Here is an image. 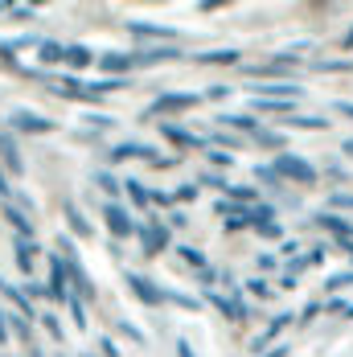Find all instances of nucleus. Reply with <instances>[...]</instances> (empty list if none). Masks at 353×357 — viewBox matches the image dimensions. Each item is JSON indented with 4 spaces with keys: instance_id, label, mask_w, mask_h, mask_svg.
<instances>
[{
    "instance_id": "obj_26",
    "label": "nucleus",
    "mask_w": 353,
    "mask_h": 357,
    "mask_svg": "<svg viewBox=\"0 0 353 357\" xmlns=\"http://www.w3.org/2000/svg\"><path fill=\"white\" fill-rule=\"evenodd\" d=\"M4 287V291H8V300H13V304H17V308H21V312H25V317H33V300H29V296H21V291H17V287H8V284H0Z\"/></svg>"
},
{
    "instance_id": "obj_47",
    "label": "nucleus",
    "mask_w": 353,
    "mask_h": 357,
    "mask_svg": "<svg viewBox=\"0 0 353 357\" xmlns=\"http://www.w3.org/2000/svg\"><path fill=\"white\" fill-rule=\"evenodd\" d=\"M0 341H8V324H4V312H0Z\"/></svg>"
},
{
    "instance_id": "obj_45",
    "label": "nucleus",
    "mask_w": 353,
    "mask_h": 357,
    "mask_svg": "<svg viewBox=\"0 0 353 357\" xmlns=\"http://www.w3.org/2000/svg\"><path fill=\"white\" fill-rule=\"evenodd\" d=\"M333 206H345V210H353V197H345V193H337V197H333Z\"/></svg>"
},
{
    "instance_id": "obj_38",
    "label": "nucleus",
    "mask_w": 353,
    "mask_h": 357,
    "mask_svg": "<svg viewBox=\"0 0 353 357\" xmlns=\"http://www.w3.org/2000/svg\"><path fill=\"white\" fill-rule=\"evenodd\" d=\"M99 349H103V357H123L119 349H115V341H111V337H99Z\"/></svg>"
},
{
    "instance_id": "obj_30",
    "label": "nucleus",
    "mask_w": 353,
    "mask_h": 357,
    "mask_svg": "<svg viewBox=\"0 0 353 357\" xmlns=\"http://www.w3.org/2000/svg\"><path fill=\"white\" fill-rule=\"evenodd\" d=\"M247 291L255 300H267V296H271V284H267V280H247Z\"/></svg>"
},
{
    "instance_id": "obj_46",
    "label": "nucleus",
    "mask_w": 353,
    "mask_h": 357,
    "mask_svg": "<svg viewBox=\"0 0 353 357\" xmlns=\"http://www.w3.org/2000/svg\"><path fill=\"white\" fill-rule=\"evenodd\" d=\"M292 354V349H287V345H276V349H271V354H263V357H287Z\"/></svg>"
},
{
    "instance_id": "obj_18",
    "label": "nucleus",
    "mask_w": 353,
    "mask_h": 357,
    "mask_svg": "<svg viewBox=\"0 0 353 357\" xmlns=\"http://www.w3.org/2000/svg\"><path fill=\"white\" fill-rule=\"evenodd\" d=\"M4 218H8V222L17 226V238H25V234L33 238V222L25 218V210H21V206H4Z\"/></svg>"
},
{
    "instance_id": "obj_12",
    "label": "nucleus",
    "mask_w": 353,
    "mask_h": 357,
    "mask_svg": "<svg viewBox=\"0 0 353 357\" xmlns=\"http://www.w3.org/2000/svg\"><path fill=\"white\" fill-rule=\"evenodd\" d=\"M160 136L173 140L176 148H202V144H206L197 132H185V128H176V123H160Z\"/></svg>"
},
{
    "instance_id": "obj_43",
    "label": "nucleus",
    "mask_w": 353,
    "mask_h": 357,
    "mask_svg": "<svg viewBox=\"0 0 353 357\" xmlns=\"http://www.w3.org/2000/svg\"><path fill=\"white\" fill-rule=\"evenodd\" d=\"M259 181H267V185H280V177H276V169H259Z\"/></svg>"
},
{
    "instance_id": "obj_48",
    "label": "nucleus",
    "mask_w": 353,
    "mask_h": 357,
    "mask_svg": "<svg viewBox=\"0 0 353 357\" xmlns=\"http://www.w3.org/2000/svg\"><path fill=\"white\" fill-rule=\"evenodd\" d=\"M13 189H8V181H4V173H0V197H8Z\"/></svg>"
},
{
    "instance_id": "obj_5",
    "label": "nucleus",
    "mask_w": 353,
    "mask_h": 357,
    "mask_svg": "<svg viewBox=\"0 0 353 357\" xmlns=\"http://www.w3.org/2000/svg\"><path fill=\"white\" fill-rule=\"evenodd\" d=\"M136 234H140L144 255H148V259H156L160 250L169 247V226H165V222H144V226L136 230Z\"/></svg>"
},
{
    "instance_id": "obj_31",
    "label": "nucleus",
    "mask_w": 353,
    "mask_h": 357,
    "mask_svg": "<svg viewBox=\"0 0 353 357\" xmlns=\"http://www.w3.org/2000/svg\"><path fill=\"white\" fill-rule=\"evenodd\" d=\"M41 324H45V333H50L54 341H62V337H66V333H62V321H58V317H50V312H45V317H41Z\"/></svg>"
},
{
    "instance_id": "obj_1",
    "label": "nucleus",
    "mask_w": 353,
    "mask_h": 357,
    "mask_svg": "<svg viewBox=\"0 0 353 357\" xmlns=\"http://www.w3.org/2000/svg\"><path fill=\"white\" fill-rule=\"evenodd\" d=\"M276 177H287L296 181V185H313L317 181V169L308 165V160H300V156H292V152H283V156H276Z\"/></svg>"
},
{
    "instance_id": "obj_4",
    "label": "nucleus",
    "mask_w": 353,
    "mask_h": 357,
    "mask_svg": "<svg viewBox=\"0 0 353 357\" xmlns=\"http://www.w3.org/2000/svg\"><path fill=\"white\" fill-rule=\"evenodd\" d=\"M111 165H123V160H148V165H156L160 160V152L152 148V144H140V140H123L111 148V156H107Z\"/></svg>"
},
{
    "instance_id": "obj_25",
    "label": "nucleus",
    "mask_w": 353,
    "mask_h": 357,
    "mask_svg": "<svg viewBox=\"0 0 353 357\" xmlns=\"http://www.w3.org/2000/svg\"><path fill=\"white\" fill-rule=\"evenodd\" d=\"M292 128H304V132H320V128H329L320 115H296V119H287Z\"/></svg>"
},
{
    "instance_id": "obj_44",
    "label": "nucleus",
    "mask_w": 353,
    "mask_h": 357,
    "mask_svg": "<svg viewBox=\"0 0 353 357\" xmlns=\"http://www.w3.org/2000/svg\"><path fill=\"white\" fill-rule=\"evenodd\" d=\"M176 354H181V357H193V345H189V341H176Z\"/></svg>"
},
{
    "instance_id": "obj_50",
    "label": "nucleus",
    "mask_w": 353,
    "mask_h": 357,
    "mask_svg": "<svg viewBox=\"0 0 353 357\" xmlns=\"http://www.w3.org/2000/svg\"><path fill=\"white\" fill-rule=\"evenodd\" d=\"M345 45H353V29H350V33H345Z\"/></svg>"
},
{
    "instance_id": "obj_34",
    "label": "nucleus",
    "mask_w": 353,
    "mask_h": 357,
    "mask_svg": "<svg viewBox=\"0 0 353 357\" xmlns=\"http://www.w3.org/2000/svg\"><path fill=\"white\" fill-rule=\"evenodd\" d=\"M226 193H230L234 202H250V197H255V189H250V185H230Z\"/></svg>"
},
{
    "instance_id": "obj_10",
    "label": "nucleus",
    "mask_w": 353,
    "mask_h": 357,
    "mask_svg": "<svg viewBox=\"0 0 353 357\" xmlns=\"http://www.w3.org/2000/svg\"><path fill=\"white\" fill-rule=\"evenodd\" d=\"M173 58H181V50H176V45H160V50H140V54H132V70L156 66V62H173Z\"/></svg>"
},
{
    "instance_id": "obj_35",
    "label": "nucleus",
    "mask_w": 353,
    "mask_h": 357,
    "mask_svg": "<svg viewBox=\"0 0 353 357\" xmlns=\"http://www.w3.org/2000/svg\"><path fill=\"white\" fill-rule=\"evenodd\" d=\"M345 284H353V271H341V275H329V291H337V287H345Z\"/></svg>"
},
{
    "instance_id": "obj_23",
    "label": "nucleus",
    "mask_w": 353,
    "mask_h": 357,
    "mask_svg": "<svg viewBox=\"0 0 353 357\" xmlns=\"http://www.w3.org/2000/svg\"><path fill=\"white\" fill-rule=\"evenodd\" d=\"M218 123H230V128H239V132H250V136H255V132H259V123H255V119H250V115H222V119H218Z\"/></svg>"
},
{
    "instance_id": "obj_40",
    "label": "nucleus",
    "mask_w": 353,
    "mask_h": 357,
    "mask_svg": "<svg viewBox=\"0 0 353 357\" xmlns=\"http://www.w3.org/2000/svg\"><path fill=\"white\" fill-rule=\"evenodd\" d=\"M210 160H213V165H226V169H230V165H234V156H226V152H222V148H213V152H210Z\"/></svg>"
},
{
    "instance_id": "obj_39",
    "label": "nucleus",
    "mask_w": 353,
    "mask_h": 357,
    "mask_svg": "<svg viewBox=\"0 0 353 357\" xmlns=\"http://www.w3.org/2000/svg\"><path fill=\"white\" fill-rule=\"evenodd\" d=\"M8 321H13V333H17V337H29V321H25V317H8Z\"/></svg>"
},
{
    "instance_id": "obj_16",
    "label": "nucleus",
    "mask_w": 353,
    "mask_h": 357,
    "mask_svg": "<svg viewBox=\"0 0 353 357\" xmlns=\"http://www.w3.org/2000/svg\"><path fill=\"white\" fill-rule=\"evenodd\" d=\"M62 62H66L70 70H87V66L95 62V54H91L87 45H66V58H62Z\"/></svg>"
},
{
    "instance_id": "obj_42",
    "label": "nucleus",
    "mask_w": 353,
    "mask_h": 357,
    "mask_svg": "<svg viewBox=\"0 0 353 357\" xmlns=\"http://www.w3.org/2000/svg\"><path fill=\"white\" fill-rule=\"evenodd\" d=\"M202 181H206V185H213V189H230V185H226V181L218 177V173H206Z\"/></svg>"
},
{
    "instance_id": "obj_29",
    "label": "nucleus",
    "mask_w": 353,
    "mask_h": 357,
    "mask_svg": "<svg viewBox=\"0 0 353 357\" xmlns=\"http://www.w3.org/2000/svg\"><path fill=\"white\" fill-rule=\"evenodd\" d=\"M123 189H128V197H132V202H136V206H148V189H144L140 181H128V185H123Z\"/></svg>"
},
{
    "instance_id": "obj_33",
    "label": "nucleus",
    "mask_w": 353,
    "mask_h": 357,
    "mask_svg": "<svg viewBox=\"0 0 353 357\" xmlns=\"http://www.w3.org/2000/svg\"><path fill=\"white\" fill-rule=\"evenodd\" d=\"M173 202H197V185H176Z\"/></svg>"
},
{
    "instance_id": "obj_15",
    "label": "nucleus",
    "mask_w": 353,
    "mask_h": 357,
    "mask_svg": "<svg viewBox=\"0 0 353 357\" xmlns=\"http://www.w3.org/2000/svg\"><path fill=\"white\" fill-rule=\"evenodd\" d=\"M287 324H292V317H287V312H283V317H276V321H271V324H267V328H263V333H259V337H255V345H250V349L259 354V349H263L267 341H276V337H280V333H283V328H287Z\"/></svg>"
},
{
    "instance_id": "obj_11",
    "label": "nucleus",
    "mask_w": 353,
    "mask_h": 357,
    "mask_svg": "<svg viewBox=\"0 0 353 357\" xmlns=\"http://www.w3.org/2000/svg\"><path fill=\"white\" fill-rule=\"evenodd\" d=\"M0 165L8 169V173H21L25 165H21V152H17V140H13V132H0Z\"/></svg>"
},
{
    "instance_id": "obj_41",
    "label": "nucleus",
    "mask_w": 353,
    "mask_h": 357,
    "mask_svg": "<svg viewBox=\"0 0 353 357\" xmlns=\"http://www.w3.org/2000/svg\"><path fill=\"white\" fill-rule=\"evenodd\" d=\"M70 312H74V324L87 328V317H82V304H78V300H70Z\"/></svg>"
},
{
    "instance_id": "obj_20",
    "label": "nucleus",
    "mask_w": 353,
    "mask_h": 357,
    "mask_svg": "<svg viewBox=\"0 0 353 357\" xmlns=\"http://www.w3.org/2000/svg\"><path fill=\"white\" fill-rule=\"evenodd\" d=\"M62 210H66V218H70V230H74V234H78V238H87V234H95V230H91V222L82 218V210H78L74 202H66Z\"/></svg>"
},
{
    "instance_id": "obj_36",
    "label": "nucleus",
    "mask_w": 353,
    "mask_h": 357,
    "mask_svg": "<svg viewBox=\"0 0 353 357\" xmlns=\"http://www.w3.org/2000/svg\"><path fill=\"white\" fill-rule=\"evenodd\" d=\"M115 328H119V333H128V337H132V341H136V345H144V333H140V328H136V324L119 321V324H115Z\"/></svg>"
},
{
    "instance_id": "obj_49",
    "label": "nucleus",
    "mask_w": 353,
    "mask_h": 357,
    "mask_svg": "<svg viewBox=\"0 0 353 357\" xmlns=\"http://www.w3.org/2000/svg\"><path fill=\"white\" fill-rule=\"evenodd\" d=\"M337 111H341V115H350V119H353V103H337Z\"/></svg>"
},
{
    "instance_id": "obj_28",
    "label": "nucleus",
    "mask_w": 353,
    "mask_h": 357,
    "mask_svg": "<svg viewBox=\"0 0 353 357\" xmlns=\"http://www.w3.org/2000/svg\"><path fill=\"white\" fill-rule=\"evenodd\" d=\"M181 259H185L189 267H197V271H206V255H202L197 247H181Z\"/></svg>"
},
{
    "instance_id": "obj_24",
    "label": "nucleus",
    "mask_w": 353,
    "mask_h": 357,
    "mask_svg": "<svg viewBox=\"0 0 353 357\" xmlns=\"http://www.w3.org/2000/svg\"><path fill=\"white\" fill-rule=\"evenodd\" d=\"M296 99H250V107L255 111H292Z\"/></svg>"
},
{
    "instance_id": "obj_6",
    "label": "nucleus",
    "mask_w": 353,
    "mask_h": 357,
    "mask_svg": "<svg viewBox=\"0 0 353 357\" xmlns=\"http://www.w3.org/2000/svg\"><path fill=\"white\" fill-rule=\"evenodd\" d=\"M13 132H29V136H50L54 132V119L37 115V111H13Z\"/></svg>"
},
{
    "instance_id": "obj_17",
    "label": "nucleus",
    "mask_w": 353,
    "mask_h": 357,
    "mask_svg": "<svg viewBox=\"0 0 353 357\" xmlns=\"http://www.w3.org/2000/svg\"><path fill=\"white\" fill-rule=\"evenodd\" d=\"M13 247H17V267H21V271L29 275V271H33V255H37V243H33V238H17Z\"/></svg>"
},
{
    "instance_id": "obj_7",
    "label": "nucleus",
    "mask_w": 353,
    "mask_h": 357,
    "mask_svg": "<svg viewBox=\"0 0 353 357\" xmlns=\"http://www.w3.org/2000/svg\"><path fill=\"white\" fill-rule=\"evenodd\" d=\"M189 107H197V95H176V91H169V95L152 99L148 115H173V111H189Z\"/></svg>"
},
{
    "instance_id": "obj_2",
    "label": "nucleus",
    "mask_w": 353,
    "mask_h": 357,
    "mask_svg": "<svg viewBox=\"0 0 353 357\" xmlns=\"http://www.w3.org/2000/svg\"><path fill=\"white\" fill-rule=\"evenodd\" d=\"M103 222H107V230H111L115 238H132V234L140 230V222L128 214L119 202H107V206H103Z\"/></svg>"
},
{
    "instance_id": "obj_3",
    "label": "nucleus",
    "mask_w": 353,
    "mask_h": 357,
    "mask_svg": "<svg viewBox=\"0 0 353 357\" xmlns=\"http://www.w3.org/2000/svg\"><path fill=\"white\" fill-rule=\"evenodd\" d=\"M58 255H62V263H66V275H70V284L78 287V296H82V300H95V284L87 280V271H82V263H78L74 247H70V243H62Z\"/></svg>"
},
{
    "instance_id": "obj_14",
    "label": "nucleus",
    "mask_w": 353,
    "mask_h": 357,
    "mask_svg": "<svg viewBox=\"0 0 353 357\" xmlns=\"http://www.w3.org/2000/svg\"><path fill=\"white\" fill-rule=\"evenodd\" d=\"M300 91L292 86V82H263L259 91H255V99H296Z\"/></svg>"
},
{
    "instance_id": "obj_32",
    "label": "nucleus",
    "mask_w": 353,
    "mask_h": 357,
    "mask_svg": "<svg viewBox=\"0 0 353 357\" xmlns=\"http://www.w3.org/2000/svg\"><path fill=\"white\" fill-rule=\"evenodd\" d=\"M255 144H263V148H280V136H276V132H263V128H259V132H255Z\"/></svg>"
},
{
    "instance_id": "obj_21",
    "label": "nucleus",
    "mask_w": 353,
    "mask_h": 357,
    "mask_svg": "<svg viewBox=\"0 0 353 357\" xmlns=\"http://www.w3.org/2000/svg\"><path fill=\"white\" fill-rule=\"evenodd\" d=\"M37 58H41V66H58V62L66 58V45H58V41H41Z\"/></svg>"
},
{
    "instance_id": "obj_8",
    "label": "nucleus",
    "mask_w": 353,
    "mask_h": 357,
    "mask_svg": "<svg viewBox=\"0 0 353 357\" xmlns=\"http://www.w3.org/2000/svg\"><path fill=\"white\" fill-rule=\"evenodd\" d=\"M70 275H66V263H62V255H54L50 259V287H45V296H54V300H70Z\"/></svg>"
},
{
    "instance_id": "obj_51",
    "label": "nucleus",
    "mask_w": 353,
    "mask_h": 357,
    "mask_svg": "<svg viewBox=\"0 0 353 357\" xmlns=\"http://www.w3.org/2000/svg\"><path fill=\"white\" fill-rule=\"evenodd\" d=\"M345 152H350V156H353V140H350V144H345Z\"/></svg>"
},
{
    "instance_id": "obj_27",
    "label": "nucleus",
    "mask_w": 353,
    "mask_h": 357,
    "mask_svg": "<svg viewBox=\"0 0 353 357\" xmlns=\"http://www.w3.org/2000/svg\"><path fill=\"white\" fill-rule=\"evenodd\" d=\"M95 181H99V189H103V193H111V197H115V193H123V185L111 177L107 169H99V173H95Z\"/></svg>"
},
{
    "instance_id": "obj_37",
    "label": "nucleus",
    "mask_w": 353,
    "mask_h": 357,
    "mask_svg": "<svg viewBox=\"0 0 353 357\" xmlns=\"http://www.w3.org/2000/svg\"><path fill=\"white\" fill-rule=\"evenodd\" d=\"M255 230H259L263 238H280V234H283V230H280V222H263V226H255Z\"/></svg>"
},
{
    "instance_id": "obj_13",
    "label": "nucleus",
    "mask_w": 353,
    "mask_h": 357,
    "mask_svg": "<svg viewBox=\"0 0 353 357\" xmlns=\"http://www.w3.org/2000/svg\"><path fill=\"white\" fill-rule=\"evenodd\" d=\"M128 33L144 37V41H156V37H165V41H173V29L169 25H148V21H128Z\"/></svg>"
},
{
    "instance_id": "obj_22",
    "label": "nucleus",
    "mask_w": 353,
    "mask_h": 357,
    "mask_svg": "<svg viewBox=\"0 0 353 357\" xmlns=\"http://www.w3.org/2000/svg\"><path fill=\"white\" fill-rule=\"evenodd\" d=\"M197 62H206V66H230V62H239V50H210V54H197Z\"/></svg>"
},
{
    "instance_id": "obj_9",
    "label": "nucleus",
    "mask_w": 353,
    "mask_h": 357,
    "mask_svg": "<svg viewBox=\"0 0 353 357\" xmlns=\"http://www.w3.org/2000/svg\"><path fill=\"white\" fill-rule=\"evenodd\" d=\"M128 287L136 291V300H144V304H165V287H156L152 280H144V275H136V271H128Z\"/></svg>"
},
{
    "instance_id": "obj_19",
    "label": "nucleus",
    "mask_w": 353,
    "mask_h": 357,
    "mask_svg": "<svg viewBox=\"0 0 353 357\" xmlns=\"http://www.w3.org/2000/svg\"><path fill=\"white\" fill-rule=\"evenodd\" d=\"M317 222H320V226H324V230H333L337 238H345V243H350V238H353V226H350V222H345V218H337V214H320Z\"/></svg>"
}]
</instances>
